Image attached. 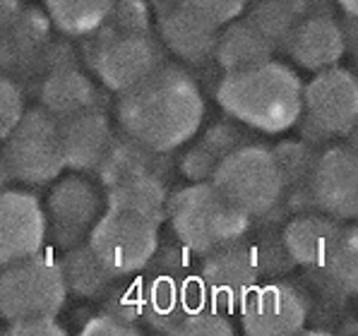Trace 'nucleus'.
Instances as JSON below:
<instances>
[{"mask_svg":"<svg viewBox=\"0 0 358 336\" xmlns=\"http://www.w3.org/2000/svg\"><path fill=\"white\" fill-rule=\"evenodd\" d=\"M315 274L313 279L324 295L334 300H344L356 295L358 291V231L356 226H344L339 240L332 245L320 267L306 269Z\"/></svg>","mask_w":358,"mask_h":336,"instance_id":"24","label":"nucleus"},{"mask_svg":"<svg viewBox=\"0 0 358 336\" xmlns=\"http://www.w3.org/2000/svg\"><path fill=\"white\" fill-rule=\"evenodd\" d=\"M103 207L108 209H128L142 217L152 219L157 226L166 221V178L164 175H145V178L130 180V183L115 185L103 190Z\"/></svg>","mask_w":358,"mask_h":336,"instance_id":"25","label":"nucleus"},{"mask_svg":"<svg viewBox=\"0 0 358 336\" xmlns=\"http://www.w3.org/2000/svg\"><path fill=\"white\" fill-rule=\"evenodd\" d=\"M22 8H24V0H0V29L17 20Z\"/></svg>","mask_w":358,"mask_h":336,"instance_id":"40","label":"nucleus"},{"mask_svg":"<svg viewBox=\"0 0 358 336\" xmlns=\"http://www.w3.org/2000/svg\"><path fill=\"white\" fill-rule=\"evenodd\" d=\"M140 274L154 279H190L197 274V260L188 247L180 245L176 238L169 240V243L159 240L152 260L147 262V267Z\"/></svg>","mask_w":358,"mask_h":336,"instance_id":"29","label":"nucleus"},{"mask_svg":"<svg viewBox=\"0 0 358 336\" xmlns=\"http://www.w3.org/2000/svg\"><path fill=\"white\" fill-rule=\"evenodd\" d=\"M245 20L255 27L274 48H284L286 38L291 36L294 27L301 17H296L282 0H252Z\"/></svg>","mask_w":358,"mask_h":336,"instance_id":"28","label":"nucleus"},{"mask_svg":"<svg viewBox=\"0 0 358 336\" xmlns=\"http://www.w3.org/2000/svg\"><path fill=\"white\" fill-rule=\"evenodd\" d=\"M8 334H27V336H63L65 329L58 324V319L53 315H34L24 319H13L8 322Z\"/></svg>","mask_w":358,"mask_h":336,"instance_id":"38","label":"nucleus"},{"mask_svg":"<svg viewBox=\"0 0 358 336\" xmlns=\"http://www.w3.org/2000/svg\"><path fill=\"white\" fill-rule=\"evenodd\" d=\"M99 103H101L99 87L77 65L38 77V106L58 123L77 113L99 108Z\"/></svg>","mask_w":358,"mask_h":336,"instance_id":"21","label":"nucleus"},{"mask_svg":"<svg viewBox=\"0 0 358 336\" xmlns=\"http://www.w3.org/2000/svg\"><path fill=\"white\" fill-rule=\"evenodd\" d=\"M277 48L264 38L245 17H236L224 29H219L217 46H214V60L224 73H241V70L255 68L272 60Z\"/></svg>","mask_w":358,"mask_h":336,"instance_id":"23","label":"nucleus"},{"mask_svg":"<svg viewBox=\"0 0 358 336\" xmlns=\"http://www.w3.org/2000/svg\"><path fill=\"white\" fill-rule=\"evenodd\" d=\"M147 5H150V10L157 17H162V15L171 13V10L180 8L183 5V0H147Z\"/></svg>","mask_w":358,"mask_h":336,"instance_id":"41","label":"nucleus"},{"mask_svg":"<svg viewBox=\"0 0 358 336\" xmlns=\"http://www.w3.org/2000/svg\"><path fill=\"white\" fill-rule=\"evenodd\" d=\"M315 209L337 221H351L358 214V156L346 145H332L317 154L310 175Z\"/></svg>","mask_w":358,"mask_h":336,"instance_id":"13","label":"nucleus"},{"mask_svg":"<svg viewBox=\"0 0 358 336\" xmlns=\"http://www.w3.org/2000/svg\"><path fill=\"white\" fill-rule=\"evenodd\" d=\"M209 183L241 212L255 221L257 217L282 205L284 185L274 154L264 145L243 142L217 163Z\"/></svg>","mask_w":358,"mask_h":336,"instance_id":"5","label":"nucleus"},{"mask_svg":"<svg viewBox=\"0 0 358 336\" xmlns=\"http://www.w3.org/2000/svg\"><path fill=\"white\" fill-rule=\"evenodd\" d=\"M197 281L205 298L229 315L243 305L262 279L250 255V247L245 240H241L202 255L197 264Z\"/></svg>","mask_w":358,"mask_h":336,"instance_id":"10","label":"nucleus"},{"mask_svg":"<svg viewBox=\"0 0 358 336\" xmlns=\"http://www.w3.org/2000/svg\"><path fill=\"white\" fill-rule=\"evenodd\" d=\"M282 3L296 15V17H306V15H313V13H322L324 0H282Z\"/></svg>","mask_w":358,"mask_h":336,"instance_id":"39","label":"nucleus"},{"mask_svg":"<svg viewBox=\"0 0 358 336\" xmlns=\"http://www.w3.org/2000/svg\"><path fill=\"white\" fill-rule=\"evenodd\" d=\"M10 170H8V166H5V161H3V156H0V190H5V187L10 185Z\"/></svg>","mask_w":358,"mask_h":336,"instance_id":"43","label":"nucleus"},{"mask_svg":"<svg viewBox=\"0 0 358 336\" xmlns=\"http://www.w3.org/2000/svg\"><path fill=\"white\" fill-rule=\"evenodd\" d=\"M243 332L250 336L301 334L310 317V300L289 281L257 286L238 307Z\"/></svg>","mask_w":358,"mask_h":336,"instance_id":"11","label":"nucleus"},{"mask_svg":"<svg viewBox=\"0 0 358 336\" xmlns=\"http://www.w3.org/2000/svg\"><path fill=\"white\" fill-rule=\"evenodd\" d=\"M274 161L282 173V207L286 214H303V212H315V202H313L310 192V175L317 161V152L313 145L303 140H284L272 147Z\"/></svg>","mask_w":358,"mask_h":336,"instance_id":"22","label":"nucleus"},{"mask_svg":"<svg viewBox=\"0 0 358 336\" xmlns=\"http://www.w3.org/2000/svg\"><path fill=\"white\" fill-rule=\"evenodd\" d=\"M103 312H108L115 319H123L128 324L142 322V312H145V288H142V279L125 281L115 279L113 286L103 295Z\"/></svg>","mask_w":358,"mask_h":336,"instance_id":"31","label":"nucleus"},{"mask_svg":"<svg viewBox=\"0 0 358 336\" xmlns=\"http://www.w3.org/2000/svg\"><path fill=\"white\" fill-rule=\"evenodd\" d=\"M248 3H252V0H248Z\"/></svg>","mask_w":358,"mask_h":336,"instance_id":"44","label":"nucleus"},{"mask_svg":"<svg viewBox=\"0 0 358 336\" xmlns=\"http://www.w3.org/2000/svg\"><path fill=\"white\" fill-rule=\"evenodd\" d=\"M0 156L13 180L31 187L53 183L65 168L58 120L41 106L24 108L13 130L5 135Z\"/></svg>","mask_w":358,"mask_h":336,"instance_id":"6","label":"nucleus"},{"mask_svg":"<svg viewBox=\"0 0 358 336\" xmlns=\"http://www.w3.org/2000/svg\"><path fill=\"white\" fill-rule=\"evenodd\" d=\"M58 128L65 168L82 170V173L94 170L113 137L111 120L103 113V108L99 106L68 120H60Z\"/></svg>","mask_w":358,"mask_h":336,"instance_id":"18","label":"nucleus"},{"mask_svg":"<svg viewBox=\"0 0 358 336\" xmlns=\"http://www.w3.org/2000/svg\"><path fill=\"white\" fill-rule=\"evenodd\" d=\"M202 118L205 98L195 77L173 63H162L115 98L120 132L157 154H171L190 142Z\"/></svg>","mask_w":358,"mask_h":336,"instance_id":"1","label":"nucleus"},{"mask_svg":"<svg viewBox=\"0 0 358 336\" xmlns=\"http://www.w3.org/2000/svg\"><path fill=\"white\" fill-rule=\"evenodd\" d=\"M217 163H219L217 159L197 142L195 147H190V149L183 154L178 166H180V173H183L190 183H207V180L212 178Z\"/></svg>","mask_w":358,"mask_h":336,"instance_id":"36","label":"nucleus"},{"mask_svg":"<svg viewBox=\"0 0 358 336\" xmlns=\"http://www.w3.org/2000/svg\"><path fill=\"white\" fill-rule=\"evenodd\" d=\"M75 65H77V51L73 48V43L51 36V41L43 46L41 56L36 60L34 77H43L46 73H53V70L60 68H75Z\"/></svg>","mask_w":358,"mask_h":336,"instance_id":"35","label":"nucleus"},{"mask_svg":"<svg viewBox=\"0 0 358 336\" xmlns=\"http://www.w3.org/2000/svg\"><path fill=\"white\" fill-rule=\"evenodd\" d=\"M80 332L85 336H137L140 334V327L123 322V319H115L108 312L101 310L99 315H92L87 319Z\"/></svg>","mask_w":358,"mask_h":336,"instance_id":"37","label":"nucleus"},{"mask_svg":"<svg viewBox=\"0 0 358 336\" xmlns=\"http://www.w3.org/2000/svg\"><path fill=\"white\" fill-rule=\"evenodd\" d=\"M234 324L227 312L214 307L207 298L197 300L176 327V336H231Z\"/></svg>","mask_w":358,"mask_h":336,"instance_id":"30","label":"nucleus"},{"mask_svg":"<svg viewBox=\"0 0 358 336\" xmlns=\"http://www.w3.org/2000/svg\"><path fill=\"white\" fill-rule=\"evenodd\" d=\"M341 231L344 224L315 209V212L294 214L279 231V235L294 267L315 269L339 240Z\"/></svg>","mask_w":358,"mask_h":336,"instance_id":"17","label":"nucleus"},{"mask_svg":"<svg viewBox=\"0 0 358 336\" xmlns=\"http://www.w3.org/2000/svg\"><path fill=\"white\" fill-rule=\"evenodd\" d=\"M60 269H63L68 293H75L77 298H103L115 281L113 274L90 250L87 240L65 250Z\"/></svg>","mask_w":358,"mask_h":336,"instance_id":"26","label":"nucleus"},{"mask_svg":"<svg viewBox=\"0 0 358 336\" xmlns=\"http://www.w3.org/2000/svg\"><path fill=\"white\" fill-rule=\"evenodd\" d=\"M332 3L339 5V10L346 17H358V0H332Z\"/></svg>","mask_w":358,"mask_h":336,"instance_id":"42","label":"nucleus"},{"mask_svg":"<svg viewBox=\"0 0 358 336\" xmlns=\"http://www.w3.org/2000/svg\"><path fill=\"white\" fill-rule=\"evenodd\" d=\"M327 137H346L358 123V80L346 68H324L303 85V111Z\"/></svg>","mask_w":358,"mask_h":336,"instance_id":"9","label":"nucleus"},{"mask_svg":"<svg viewBox=\"0 0 358 336\" xmlns=\"http://www.w3.org/2000/svg\"><path fill=\"white\" fill-rule=\"evenodd\" d=\"M166 221L173 238L195 257L241 243L252 231V219L231 205L209 180L185 185L169 195Z\"/></svg>","mask_w":358,"mask_h":336,"instance_id":"4","label":"nucleus"},{"mask_svg":"<svg viewBox=\"0 0 358 336\" xmlns=\"http://www.w3.org/2000/svg\"><path fill=\"white\" fill-rule=\"evenodd\" d=\"M46 245V214L36 195L24 190H0V269Z\"/></svg>","mask_w":358,"mask_h":336,"instance_id":"14","label":"nucleus"},{"mask_svg":"<svg viewBox=\"0 0 358 336\" xmlns=\"http://www.w3.org/2000/svg\"><path fill=\"white\" fill-rule=\"evenodd\" d=\"M53 29L63 36L85 38L106 20L113 0H43Z\"/></svg>","mask_w":358,"mask_h":336,"instance_id":"27","label":"nucleus"},{"mask_svg":"<svg viewBox=\"0 0 358 336\" xmlns=\"http://www.w3.org/2000/svg\"><path fill=\"white\" fill-rule=\"evenodd\" d=\"M245 142V135L234 120H217L214 125H209L205 135L200 137V145L212 154L217 161H222L229 152H234L236 147H241Z\"/></svg>","mask_w":358,"mask_h":336,"instance_id":"32","label":"nucleus"},{"mask_svg":"<svg viewBox=\"0 0 358 336\" xmlns=\"http://www.w3.org/2000/svg\"><path fill=\"white\" fill-rule=\"evenodd\" d=\"M87 245L115 279H130L152 260L159 245V226L137 212L103 207L87 235Z\"/></svg>","mask_w":358,"mask_h":336,"instance_id":"8","label":"nucleus"},{"mask_svg":"<svg viewBox=\"0 0 358 336\" xmlns=\"http://www.w3.org/2000/svg\"><path fill=\"white\" fill-rule=\"evenodd\" d=\"M68 286L60 260L38 250L24 260L0 269V319L13 322L34 315H53L63 310Z\"/></svg>","mask_w":358,"mask_h":336,"instance_id":"7","label":"nucleus"},{"mask_svg":"<svg viewBox=\"0 0 358 336\" xmlns=\"http://www.w3.org/2000/svg\"><path fill=\"white\" fill-rule=\"evenodd\" d=\"M166 154H157L145 145L135 142L123 132H113L101 161L96 163L94 173L103 190L115 185L130 183V180L145 178V175H164L166 178Z\"/></svg>","mask_w":358,"mask_h":336,"instance_id":"19","label":"nucleus"},{"mask_svg":"<svg viewBox=\"0 0 358 336\" xmlns=\"http://www.w3.org/2000/svg\"><path fill=\"white\" fill-rule=\"evenodd\" d=\"M157 34L162 46H166L176 58L190 65H200L212 58L219 27L180 5L157 17Z\"/></svg>","mask_w":358,"mask_h":336,"instance_id":"20","label":"nucleus"},{"mask_svg":"<svg viewBox=\"0 0 358 336\" xmlns=\"http://www.w3.org/2000/svg\"><path fill=\"white\" fill-rule=\"evenodd\" d=\"M284 51L299 68L320 73L344 58L346 38L339 22L322 10V13H313L299 20L291 36L286 38Z\"/></svg>","mask_w":358,"mask_h":336,"instance_id":"16","label":"nucleus"},{"mask_svg":"<svg viewBox=\"0 0 358 336\" xmlns=\"http://www.w3.org/2000/svg\"><path fill=\"white\" fill-rule=\"evenodd\" d=\"M22 111H24V96H22L20 85L0 75V142L20 120Z\"/></svg>","mask_w":358,"mask_h":336,"instance_id":"34","label":"nucleus"},{"mask_svg":"<svg viewBox=\"0 0 358 336\" xmlns=\"http://www.w3.org/2000/svg\"><path fill=\"white\" fill-rule=\"evenodd\" d=\"M103 212V197L96 185L90 180L63 178L48 195L46 214V240L51 238L53 245L60 250L80 245L87 240L92 226Z\"/></svg>","mask_w":358,"mask_h":336,"instance_id":"12","label":"nucleus"},{"mask_svg":"<svg viewBox=\"0 0 358 336\" xmlns=\"http://www.w3.org/2000/svg\"><path fill=\"white\" fill-rule=\"evenodd\" d=\"M183 8L192 10L212 24L224 27L245 13L248 0H183Z\"/></svg>","mask_w":358,"mask_h":336,"instance_id":"33","label":"nucleus"},{"mask_svg":"<svg viewBox=\"0 0 358 336\" xmlns=\"http://www.w3.org/2000/svg\"><path fill=\"white\" fill-rule=\"evenodd\" d=\"M51 36L53 24L46 10L24 5L17 20L0 29V75L17 85L20 80H34L36 60Z\"/></svg>","mask_w":358,"mask_h":336,"instance_id":"15","label":"nucleus"},{"mask_svg":"<svg viewBox=\"0 0 358 336\" xmlns=\"http://www.w3.org/2000/svg\"><path fill=\"white\" fill-rule=\"evenodd\" d=\"M85 38V63L113 94L130 89L166 63L147 0H113L106 20Z\"/></svg>","mask_w":358,"mask_h":336,"instance_id":"2","label":"nucleus"},{"mask_svg":"<svg viewBox=\"0 0 358 336\" xmlns=\"http://www.w3.org/2000/svg\"><path fill=\"white\" fill-rule=\"evenodd\" d=\"M217 101L231 120L277 135L299 120L303 82L289 65L267 60L241 73H224L217 85Z\"/></svg>","mask_w":358,"mask_h":336,"instance_id":"3","label":"nucleus"}]
</instances>
